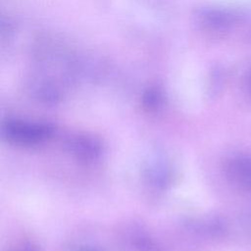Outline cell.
I'll use <instances>...</instances> for the list:
<instances>
[{
    "mask_svg": "<svg viewBox=\"0 0 251 251\" xmlns=\"http://www.w3.org/2000/svg\"><path fill=\"white\" fill-rule=\"evenodd\" d=\"M50 130L47 126L22 122H10L3 127V133L9 141L22 145L35 144L44 140L49 136Z\"/></svg>",
    "mask_w": 251,
    "mask_h": 251,
    "instance_id": "cell-1",
    "label": "cell"
},
{
    "mask_svg": "<svg viewBox=\"0 0 251 251\" xmlns=\"http://www.w3.org/2000/svg\"><path fill=\"white\" fill-rule=\"evenodd\" d=\"M225 174L234 187L251 192V155L236 154L229 157L225 164Z\"/></svg>",
    "mask_w": 251,
    "mask_h": 251,
    "instance_id": "cell-2",
    "label": "cell"
},
{
    "mask_svg": "<svg viewBox=\"0 0 251 251\" xmlns=\"http://www.w3.org/2000/svg\"><path fill=\"white\" fill-rule=\"evenodd\" d=\"M14 251H39V250L32 245H23V246L15 249Z\"/></svg>",
    "mask_w": 251,
    "mask_h": 251,
    "instance_id": "cell-3",
    "label": "cell"
},
{
    "mask_svg": "<svg viewBox=\"0 0 251 251\" xmlns=\"http://www.w3.org/2000/svg\"><path fill=\"white\" fill-rule=\"evenodd\" d=\"M247 85H248L249 91L251 92V73L249 74V76H248V79H247Z\"/></svg>",
    "mask_w": 251,
    "mask_h": 251,
    "instance_id": "cell-4",
    "label": "cell"
}]
</instances>
